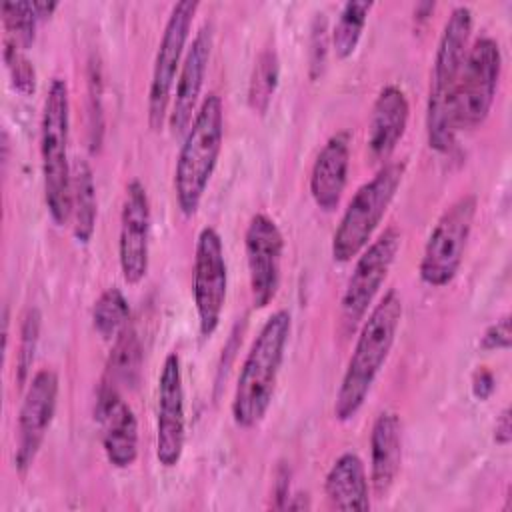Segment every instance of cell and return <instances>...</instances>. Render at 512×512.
<instances>
[{
  "instance_id": "35",
  "label": "cell",
  "mask_w": 512,
  "mask_h": 512,
  "mask_svg": "<svg viewBox=\"0 0 512 512\" xmlns=\"http://www.w3.org/2000/svg\"><path fill=\"white\" fill-rule=\"evenodd\" d=\"M274 496L278 498L276 508H286L290 494V472L286 466H280L276 472V484H274Z\"/></svg>"
},
{
  "instance_id": "32",
  "label": "cell",
  "mask_w": 512,
  "mask_h": 512,
  "mask_svg": "<svg viewBox=\"0 0 512 512\" xmlns=\"http://www.w3.org/2000/svg\"><path fill=\"white\" fill-rule=\"evenodd\" d=\"M512 342V330H510V314H504L496 322H492L484 334L480 336V348L482 350H508Z\"/></svg>"
},
{
  "instance_id": "7",
  "label": "cell",
  "mask_w": 512,
  "mask_h": 512,
  "mask_svg": "<svg viewBox=\"0 0 512 512\" xmlns=\"http://www.w3.org/2000/svg\"><path fill=\"white\" fill-rule=\"evenodd\" d=\"M476 210V196L462 194L440 214L428 234L418 266V274L424 284L442 288L454 280L464 260Z\"/></svg>"
},
{
  "instance_id": "4",
  "label": "cell",
  "mask_w": 512,
  "mask_h": 512,
  "mask_svg": "<svg viewBox=\"0 0 512 512\" xmlns=\"http://www.w3.org/2000/svg\"><path fill=\"white\" fill-rule=\"evenodd\" d=\"M224 140V108L216 92H208L184 134L176 168L174 196L178 210L190 218L196 214L210 178L216 170Z\"/></svg>"
},
{
  "instance_id": "13",
  "label": "cell",
  "mask_w": 512,
  "mask_h": 512,
  "mask_svg": "<svg viewBox=\"0 0 512 512\" xmlns=\"http://www.w3.org/2000/svg\"><path fill=\"white\" fill-rule=\"evenodd\" d=\"M186 444V406L182 362L176 352H170L158 376L156 404V458L160 466L174 468L182 460Z\"/></svg>"
},
{
  "instance_id": "33",
  "label": "cell",
  "mask_w": 512,
  "mask_h": 512,
  "mask_svg": "<svg viewBox=\"0 0 512 512\" xmlns=\"http://www.w3.org/2000/svg\"><path fill=\"white\" fill-rule=\"evenodd\" d=\"M492 392H494V376H492V372L486 370V368H478L472 374V394L478 400H488Z\"/></svg>"
},
{
  "instance_id": "34",
  "label": "cell",
  "mask_w": 512,
  "mask_h": 512,
  "mask_svg": "<svg viewBox=\"0 0 512 512\" xmlns=\"http://www.w3.org/2000/svg\"><path fill=\"white\" fill-rule=\"evenodd\" d=\"M512 440V416H510V408H502V412L496 418L494 424V442L498 446H508Z\"/></svg>"
},
{
  "instance_id": "1",
  "label": "cell",
  "mask_w": 512,
  "mask_h": 512,
  "mask_svg": "<svg viewBox=\"0 0 512 512\" xmlns=\"http://www.w3.org/2000/svg\"><path fill=\"white\" fill-rule=\"evenodd\" d=\"M402 310L400 294L390 288L362 320L352 356L334 398L336 420L348 422L362 408L376 376L390 356L402 320Z\"/></svg>"
},
{
  "instance_id": "14",
  "label": "cell",
  "mask_w": 512,
  "mask_h": 512,
  "mask_svg": "<svg viewBox=\"0 0 512 512\" xmlns=\"http://www.w3.org/2000/svg\"><path fill=\"white\" fill-rule=\"evenodd\" d=\"M250 292L256 308H266L278 294L284 236L278 224L264 212L250 218L244 232Z\"/></svg>"
},
{
  "instance_id": "25",
  "label": "cell",
  "mask_w": 512,
  "mask_h": 512,
  "mask_svg": "<svg viewBox=\"0 0 512 512\" xmlns=\"http://www.w3.org/2000/svg\"><path fill=\"white\" fill-rule=\"evenodd\" d=\"M280 80V58L274 46H266L258 52L250 82H248V106L256 114H266Z\"/></svg>"
},
{
  "instance_id": "18",
  "label": "cell",
  "mask_w": 512,
  "mask_h": 512,
  "mask_svg": "<svg viewBox=\"0 0 512 512\" xmlns=\"http://www.w3.org/2000/svg\"><path fill=\"white\" fill-rule=\"evenodd\" d=\"M350 168V134L346 130L332 134L320 148L312 172L310 194L314 204L324 212H334L340 206Z\"/></svg>"
},
{
  "instance_id": "21",
  "label": "cell",
  "mask_w": 512,
  "mask_h": 512,
  "mask_svg": "<svg viewBox=\"0 0 512 512\" xmlns=\"http://www.w3.org/2000/svg\"><path fill=\"white\" fill-rule=\"evenodd\" d=\"M324 492L338 510H368L370 486L362 458L354 452L340 454L326 474Z\"/></svg>"
},
{
  "instance_id": "11",
  "label": "cell",
  "mask_w": 512,
  "mask_h": 512,
  "mask_svg": "<svg viewBox=\"0 0 512 512\" xmlns=\"http://www.w3.org/2000/svg\"><path fill=\"white\" fill-rule=\"evenodd\" d=\"M226 290L228 266L222 238L216 228L204 226L196 238L192 268V294L202 338H210L216 332L226 304Z\"/></svg>"
},
{
  "instance_id": "23",
  "label": "cell",
  "mask_w": 512,
  "mask_h": 512,
  "mask_svg": "<svg viewBox=\"0 0 512 512\" xmlns=\"http://www.w3.org/2000/svg\"><path fill=\"white\" fill-rule=\"evenodd\" d=\"M142 368V344L132 326H128L114 342L106 362L100 386L122 394L124 388L136 386Z\"/></svg>"
},
{
  "instance_id": "36",
  "label": "cell",
  "mask_w": 512,
  "mask_h": 512,
  "mask_svg": "<svg viewBox=\"0 0 512 512\" xmlns=\"http://www.w3.org/2000/svg\"><path fill=\"white\" fill-rule=\"evenodd\" d=\"M58 8V2H54V0H38V2H34V10H36V14H38V18L42 20V18H48L54 10Z\"/></svg>"
},
{
  "instance_id": "9",
  "label": "cell",
  "mask_w": 512,
  "mask_h": 512,
  "mask_svg": "<svg viewBox=\"0 0 512 512\" xmlns=\"http://www.w3.org/2000/svg\"><path fill=\"white\" fill-rule=\"evenodd\" d=\"M198 6L196 0L176 2L164 24L148 88V124L154 132H160L168 118L174 80L178 78L186 54V42Z\"/></svg>"
},
{
  "instance_id": "30",
  "label": "cell",
  "mask_w": 512,
  "mask_h": 512,
  "mask_svg": "<svg viewBox=\"0 0 512 512\" xmlns=\"http://www.w3.org/2000/svg\"><path fill=\"white\" fill-rule=\"evenodd\" d=\"M88 130H90V144L98 146L102 140L104 116H102V72L100 64L90 60L88 66Z\"/></svg>"
},
{
  "instance_id": "3",
  "label": "cell",
  "mask_w": 512,
  "mask_h": 512,
  "mask_svg": "<svg viewBox=\"0 0 512 512\" xmlns=\"http://www.w3.org/2000/svg\"><path fill=\"white\" fill-rule=\"evenodd\" d=\"M292 330V318L288 310H276L262 324L254 338L232 396V420L238 428H254L268 412L278 374L284 362L288 336Z\"/></svg>"
},
{
  "instance_id": "8",
  "label": "cell",
  "mask_w": 512,
  "mask_h": 512,
  "mask_svg": "<svg viewBox=\"0 0 512 512\" xmlns=\"http://www.w3.org/2000/svg\"><path fill=\"white\" fill-rule=\"evenodd\" d=\"M502 72V52L494 38H476L466 52L456 98L454 124L456 130H472L480 126L494 104Z\"/></svg>"
},
{
  "instance_id": "31",
  "label": "cell",
  "mask_w": 512,
  "mask_h": 512,
  "mask_svg": "<svg viewBox=\"0 0 512 512\" xmlns=\"http://www.w3.org/2000/svg\"><path fill=\"white\" fill-rule=\"evenodd\" d=\"M330 48V34H328V20L322 12L314 14L312 26H310V50H308V66H310V78L316 80L326 66V54Z\"/></svg>"
},
{
  "instance_id": "10",
  "label": "cell",
  "mask_w": 512,
  "mask_h": 512,
  "mask_svg": "<svg viewBox=\"0 0 512 512\" xmlns=\"http://www.w3.org/2000/svg\"><path fill=\"white\" fill-rule=\"evenodd\" d=\"M402 244V234L396 226H388L356 256V264L346 282L340 312L344 328L356 330L366 318L376 294L380 292Z\"/></svg>"
},
{
  "instance_id": "12",
  "label": "cell",
  "mask_w": 512,
  "mask_h": 512,
  "mask_svg": "<svg viewBox=\"0 0 512 512\" xmlns=\"http://www.w3.org/2000/svg\"><path fill=\"white\" fill-rule=\"evenodd\" d=\"M60 380L56 370L40 368L28 382L16 426L14 464L20 474H26L34 464L38 450L50 430L56 414Z\"/></svg>"
},
{
  "instance_id": "19",
  "label": "cell",
  "mask_w": 512,
  "mask_h": 512,
  "mask_svg": "<svg viewBox=\"0 0 512 512\" xmlns=\"http://www.w3.org/2000/svg\"><path fill=\"white\" fill-rule=\"evenodd\" d=\"M408 118L410 102L406 92L396 84L384 86L372 104L368 122L366 146L374 160L384 162L390 158L406 132Z\"/></svg>"
},
{
  "instance_id": "20",
  "label": "cell",
  "mask_w": 512,
  "mask_h": 512,
  "mask_svg": "<svg viewBox=\"0 0 512 512\" xmlns=\"http://www.w3.org/2000/svg\"><path fill=\"white\" fill-rule=\"evenodd\" d=\"M402 466V422L392 410L376 416L370 432V482L378 498H384Z\"/></svg>"
},
{
  "instance_id": "15",
  "label": "cell",
  "mask_w": 512,
  "mask_h": 512,
  "mask_svg": "<svg viewBox=\"0 0 512 512\" xmlns=\"http://www.w3.org/2000/svg\"><path fill=\"white\" fill-rule=\"evenodd\" d=\"M150 200L144 184L134 178L128 182L118 234V262L126 284H138L148 274L150 264Z\"/></svg>"
},
{
  "instance_id": "28",
  "label": "cell",
  "mask_w": 512,
  "mask_h": 512,
  "mask_svg": "<svg viewBox=\"0 0 512 512\" xmlns=\"http://www.w3.org/2000/svg\"><path fill=\"white\" fill-rule=\"evenodd\" d=\"M40 328H42V314L36 306H28L22 324H20V338H18V350H16V382L24 386L30 376V368L34 364L38 340H40Z\"/></svg>"
},
{
  "instance_id": "5",
  "label": "cell",
  "mask_w": 512,
  "mask_h": 512,
  "mask_svg": "<svg viewBox=\"0 0 512 512\" xmlns=\"http://www.w3.org/2000/svg\"><path fill=\"white\" fill-rule=\"evenodd\" d=\"M70 96L64 78H52L44 98L40 118V158L44 178L46 210L54 224L70 222V180L72 162L68 158Z\"/></svg>"
},
{
  "instance_id": "29",
  "label": "cell",
  "mask_w": 512,
  "mask_h": 512,
  "mask_svg": "<svg viewBox=\"0 0 512 512\" xmlns=\"http://www.w3.org/2000/svg\"><path fill=\"white\" fill-rule=\"evenodd\" d=\"M2 56H4V64H6L8 76H10L12 88L16 92L24 94V96L34 94V90H36V70H34V64L28 60L26 52L8 44V42H4Z\"/></svg>"
},
{
  "instance_id": "27",
  "label": "cell",
  "mask_w": 512,
  "mask_h": 512,
  "mask_svg": "<svg viewBox=\"0 0 512 512\" xmlns=\"http://www.w3.org/2000/svg\"><path fill=\"white\" fill-rule=\"evenodd\" d=\"M38 14L34 2H4L2 4V24H4V42L28 50L34 44Z\"/></svg>"
},
{
  "instance_id": "26",
  "label": "cell",
  "mask_w": 512,
  "mask_h": 512,
  "mask_svg": "<svg viewBox=\"0 0 512 512\" xmlns=\"http://www.w3.org/2000/svg\"><path fill=\"white\" fill-rule=\"evenodd\" d=\"M92 326L104 338L114 342L130 326V306L118 286L106 288L92 306Z\"/></svg>"
},
{
  "instance_id": "17",
  "label": "cell",
  "mask_w": 512,
  "mask_h": 512,
  "mask_svg": "<svg viewBox=\"0 0 512 512\" xmlns=\"http://www.w3.org/2000/svg\"><path fill=\"white\" fill-rule=\"evenodd\" d=\"M96 420L106 460L114 468H130L138 458V420L120 392L100 386Z\"/></svg>"
},
{
  "instance_id": "22",
  "label": "cell",
  "mask_w": 512,
  "mask_h": 512,
  "mask_svg": "<svg viewBox=\"0 0 512 512\" xmlns=\"http://www.w3.org/2000/svg\"><path fill=\"white\" fill-rule=\"evenodd\" d=\"M96 184L94 172L84 158L72 162V180H70V224L72 234L80 244H88L96 226Z\"/></svg>"
},
{
  "instance_id": "24",
  "label": "cell",
  "mask_w": 512,
  "mask_h": 512,
  "mask_svg": "<svg viewBox=\"0 0 512 512\" xmlns=\"http://www.w3.org/2000/svg\"><path fill=\"white\" fill-rule=\"evenodd\" d=\"M370 10L372 2L368 0H350L342 6L330 32V48L338 60H346L356 52Z\"/></svg>"
},
{
  "instance_id": "16",
  "label": "cell",
  "mask_w": 512,
  "mask_h": 512,
  "mask_svg": "<svg viewBox=\"0 0 512 512\" xmlns=\"http://www.w3.org/2000/svg\"><path fill=\"white\" fill-rule=\"evenodd\" d=\"M212 44H214V30L210 22H204L190 46L186 48L176 84H174V94L170 102V112H168V124L174 134H186L188 126L192 124L196 110H198V100L200 92L204 86L210 54H212Z\"/></svg>"
},
{
  "instance_id": "6",
  "label": "cell",
  "mask_w": 512,
  "mask_h": 512,
  "mask_svg": "<svg viewBox=\"0 0 512 512\" xmlns=\"http://www.w3.org/2000/svg\"><path fill=\"white\" fill-rule=\"evenodd\" d=\"M404 172V160L386 162L354 192L332 236L330 250L334 262H350L370 244L402 184Z\"/></svg>"
},
{
  "instance_id": "2",
  "label": "cell",
  "mask_w": 512,
  "mask_h": 512,
  "mask_svg": "<svg viewBox=\"0 0 512 512\" xmlns=\"http://www.w3.org/2000/svg\"><path fill=\"white\" fill-rule=\"evenodd\" d=\"M472 24V10L464 4L454 6L438 38L426 102V138L428 146L436 152H448L456 140L454 98L470 46Z\"/></svg>"
}]
</instances>
